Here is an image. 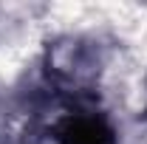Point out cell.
<instances>
[{
    "instance_id": "cell-1",
    "label": "cell",
    "mask_w": 147,
    "mask_h": 144,
    "mask_svg": "<svg viewBox=\"0 0 147 144\" xmlns=\"http://www.w3.org/2000/svg\"><path fill=\"white\" fill-rule=\"evenodd\" d=\"M57 144H116V133L99 113H71L54 127Z\"/></svg>"
}]
</instances>
